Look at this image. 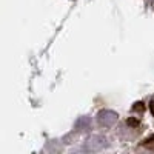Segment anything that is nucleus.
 I'll return each instance as SVG.
<instances>
[{
  "instance_id": "obj_1",
  "label": "nucleus",
  "mask_w": 154,
  "mask_h": 154,
  "mask_svg": "<svg viewBox=\"0 0 154 154\" xmlns=\"http://www.w3.org/2000/svg\"><path fill=\"white\" fill-rule=\"evenodd\" d=\"M97 120L102 126H111L116 123L117 120V114L114 111H109V109H105V111H100L97 114Z\"/></svg>"
},
{
  "instance_id": "obj_2",
  "label": "nucleus",
  "mask_w": 154,
  "mask_h": 154,
  "mask_svg": "<svg viewBox=\"0 0 154 154\" xmlns=\"http://www.w3.org/2000/svg\"><path fill=\"white\" fill-rule=\"evenodd\" d=\"M126 123L130 125V126H133V128H136V126H139V123H140V122H139L137 119H134V117H130V119L126 120Z\"/></svg>"
},
{
  "instance_id": "obj_3",
  "label": "nucleus",
  "mask_w": 154,
  "mask_h": 154,
  "mask_svg": "<svg viewBox=\"0 0 154 154\" xmlns=\"http://www.w3.org/2000/svg\"><path fill=\"white\" fill-rule=\"evenodd\" d=\"M133 109H134V111L137 109V111L142 112V111H143V103H142V102H139V103H136V105L133 106Z\"/></svg>"
},
{
  "instance_id": "obj_4",
  "label": "nucleus",
  "mask_w": 154,
  "mask_h": 154,
  "mask_svg": "<svg viewBox=\"0 0 154 154\" xmlns=\"http://www.w3.org/2000/svg\"><path fill=\"white\" fill-rule=\"evenodd\" d=\"M143 145H145V146H149V148H154V137H151V140H149V142L146 140V142H145Z\"/></svg>"
},
{
  "instance_id": "obj_5",
  "label": "nucleus",
  "mask_w": 154,
  "mask_h": 154,
  "mask_svg": "<svg viewBox=\"0 0 154 154\" xmlns=\"http://www.w3.org/2000/svg\"><path fill=\"white\" fill-rule=\"evenodd\" d=\"M149 109H151V112L154 114V100H152L151 103H149Z\"/></svg>"
}]
</instances>
